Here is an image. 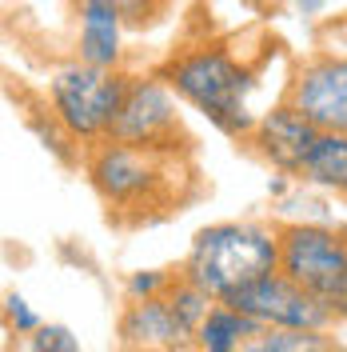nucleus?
Here are the masks:
<instances>
[{
  "instance_id": "f257e3e1",
  "label": "nucleus",
  "mask_w": 347,
  "mask_h": 352,
  "mask_svg": "<svg viewBox=\"0 0 347 352\" xmlns=\"http://www.w3.org/2000/svg\"><path fill=\"white\" fill-rule=\"evenodd\" d=\"M80 160L112 232H140L168 224L208 192L195 153L144 148L104 136L84 144Z\"/></svg>"
},
{
  "instance_id": "f03ea898",
  "label": "nucleus",
  "mask_w": 347,
  "mask_h": 352,
  "mask_svg": "<svg viewBox=\"0 0 347 352\" xmlns=\"http://www.w3.org/2000/svg\"><path fill=\"white\" fill-rule=\"evenodd\" d=\"M267 48H243L232 32H188L172 48V56L156 68V76L172 88L180 100L200 109L219 132L239 140L256 124L248 112V96L260 85Z\"/></svg>"
},
{
  "instance_id": "7ed1b4c3",
  "label": "nucleus",
  "mask_w": 347,
  "mask_h": 352,
  "mask_svg": "<svg viewBox=\"0 0 347 352\" xmlns=\"http://www.w3.org/2000/svg\"><path fill=\"white\" fill-rule=\"evenodd\" d=\"M280 268V236L276 224H252V220H224V224H208L195 232L192 248L184 256V272L208 296L228 300L239 288L260 280L267 272Z\"/></svg>"
},
{
  "instance_id": "20e7f679",
  "label": "nucleus",
  "mask_w": 347,
  "mask_h": 352,
  "mask_svg": "<svg viewBox=\"0 0 347 352\" xmlns=\"http://www.w3.org/2000/svg\"><path fill=\"white\" fill-rule=\"evenodd\" d=\"M212 305L216 296H208L184 272V264H176L164 288L124 300L116 336L124 349H195V332Z\"/></svg>"
},
{
  "instance_id": "39448f33",
  "label": "nucleus",
  "mask_w": 347,
  "mask_h": 352,
  "mask_svg": "<svg viewBox=\"0 0 347 352\" xmlns=\"http://www.w3.org/2000/svg\"><path fill=\"white\" fill-rule=\"evenodd\" d=\"M280 236V268L315 292L347 324V224L272 220Z\"/></svg>"
},
{
  "instance_id": "423d86ee",
  "label": "nucleus",
  "mask_w": 347,
  "mask_h": 352,
  "mask_svg": "<svg viewBox=\"0 0 347 352\" xmlns=\"http://www.w3.org/2000/svg\"><path fill=\"white\" fill-rule=\"evenodd\" d=\"M128 88H132V72H124L120 65L100 68L76 60L72 68H60L48 80V100H52L56 116L64 120V129L80 144H92V140L108 136Z\"/></svg>"
},
{
  "instance_id": "0eeeda50",
  "label": "nucleus",
  "mask_w": 347,
  "mask_h": 352,
  "mask_svg": "<svg viewBox=\"0 0 347 352\" xmlns=\"http://www.w3.org/2000/svg\"><path fill=\"white\" fill-rule=\"evenodd\" d=\"M112 140H128V144H144V148H168V153H195L200 156V140L195 132L184 124V116L176 109L172 88L160 76H132V88L120 104V116L108 129Z\"/></svg>"
},
{
  "instance_id": "6e6552de",
  "label": "nucleus",
  "mask_w": 347,
  "mask_h": 352,
  "mask_svg": "<svg viewBox=\"0 0 347 352\" xmlns=\"http://www.w3.org/2000/svg\"><path fill=\"white\" fill-rule=\"evenodd\" d=\"M283 104L307 116L324 132H347V56L344 52H307L296 60Z\"/></svg>"
},
{
  "instance_id": "1a4fd4ad",
  "label": "nucleus",
  "mask_w": 347,
  "mask_h": 352,
  "mask_svg": "<svg viewBox=\"0 0 347 352\" xmlns=\"http://www.w3.org/2000/svg\"><path fill=\"white\" fill-rule=\"evenodd\" d=\"M228 305L252 312L267 329H335L339 324V316L315 292H307L300 280H291L283 268L239 288L236 296H228Z\"/></svg>"
},
{
  "instance_id": "9d476101",
  "label": "nucleus",
  "mask_w": 347,
  "mask_h": 352,
  "mask_svg": "<svg viewBox=\"0 0 347 352\" xmlns=\"http://www.w3.org/2000/svg\"><path fill=\"white\" fill-rule=\"evenodd\" d=\"M320 132L324 129H315L307 116H300L291 104L280 100L272 112L256 116V124L236 140V148H243L248 156L263 160L267 168H276L283 176H300V164L311 153V144H315Z\"/></svg>"
},
{
  "instance_id": "9b49d317",
  "label": "nucleus",
  "mask_w": 347,
  "mask_h": 352,
  "mask_svg": "<svg viewBox=\"0 0 347 352\" xmlns=\"http://www.w3.org/2000/svg\"><path fill=\"white\" fill-rule=\"evenodd\" d=\"M263 329L267 324L256 320L252 312L228 305V300H216V305L208 308L200 332H195V349H204V352H236V349L252 352V344L260 340Z\"/></svg>"
},
{
  "instance_id": "f8f14e48",
  "label": "nucleus",
  "mask_w": 347,
  "mask_h": 352,
  "mask_svg": "<svg viewBox=\"0 0 347 352\" xmlns=\"http://www.w3.org/2000/svg\"><path fill=\"white\" fill-rule=\"evenodd\" d=\"M296 180L327 188L339 200H347V132H320Z\"/></svg>"
},
{
  "instance_id": "ddd939ff",
  "label": "nucleus",
  "mask_w": 347,
  "mask_h": 352,
  "mask_svg": "<svg viewBox=\"0 0 347 352\" xmlns=\"http://www.w3.org/2000/svg\"><path fill=\"white\" fill-rule=\"evenodd\" d=\"M80 60L84 65H100V68H116L120 65V36L128 32L124 24L108 16V12H80Z\"/></svg>"
},
{
  "instance_id": "4468645a",
  "label": "nucleus",
  "mask_w": 347,
  "mask_h": 352,
  "mask_svg": "<svg viewBox=\"0 0 347 352\" xmlns=\"http://www.w3.org/2000/svg\"><path fill=\"white\" fill-rule=\"evenodd\" d=\"M68 8L80 12H108L128 32H148L176 8V0H68Z\"/></svg>"
},
{
  "instance_id": "2eb2a0df",
  "label": "nucleus",
  "mask_w": 347,
  "mask_h": 352,
  "mask_svg": "<svg viewBox=\"0 0 347 352\" xmlns=\"http://www.w3.org/2000/svg\"><path fill=\"white\" fill-rule=\"evenodd\" d=\"M339 349L331 329H263L252 352H324Z\"/></svg>"
},
{
  "instance_id": "dca6fc26",
  "label": "nucleus",
  "mask_w": 347,
  "mask_h": 352,
  "mask_svg": "<svg viewBox=\"0 0 347 352\" xmlns=\"http://www.w3.org/2000/svg\"><path fill=\"white\" fill-rule=\"evenodd\" d=\"M4 316H8V324H16V336H24V332H36V329H40V320H36V316L28 312V305H24L16 292L8 296V305H4Z\"/></svg>"
},
{
  "instance_id": "f3484780",
  "label": "nucleus",
  "mask_w": 347,
  "mask_h": 352,
  "mask_svg": "<svg viewBox=\"0 0 347 352\" xmlns=\"http://www.w3.org/2000/svg\"><path fill=\"white\" fill-rule=\"evenodd\" d=\"M28 344H32V349H60V352L76 349V340H72L68 329H36V336H32Z\"/></svg>"
},
{
  "instance_id": "a211bd4d",
  "label": "nucleus",
  "mask_w": 347,
  "mask_h": 352,
  "mask_svg": "<svg viewBox=\"0 0 347 352\" xmlns=\"http://www.w3.org/2000/svg\"><path fill=\"white\" fill-rule=\"evenodd\" d=\"M324 4H327V0H296V8H300V12H320Z\"/></svg>"
}]
</instances>
